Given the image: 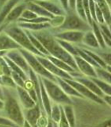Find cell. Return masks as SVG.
I'll list each match as a JSON object with an SVG mask.
<instances>
[{
	"label": "cell",
	"instance_id": "cell-31",
	"mask_svg": "<svg viewBox=\"0 0 111 127\" xmlns=\"http://www.w3.org/2000/svg\"><path fill=\"white\" fill-rule=\"evenodd\" d=\"M91 26H93V30H94V37L96 38L97 41L98 43V45H100L102 48H106V44L104 42V40L102 38V33H101V31H100V29H99V26L97 25V23L95 22H92V25Z\"/></svg>",
	"mask_w": 111,
	"mask_h": 127
},
{
	"label": "cell",
	"instance_id": "cell-2",
	"mask_svg": "<svg viewBox=\"0 0 111 127\" xmlns=\"http://www.w3.org/2000/svg\"><path fill=\"white\" fill-rule=\"evenodd\" d=\"M5 33L14 40L20 47L24 48L26 50L30 52L31 53H35L41 57L42 54L35 49L28 38L25 31H23L19 26H10L5 30Z\"/></svg>",
	"mask_w": 111,
	"mask_h": 127
},
{
	"label": "cell",
	"instance_id": "cell-45",
	"mask_svg": "<svg viewBox=\"0 0 111 127\" xmlns=\"http://www.w3.org/2000/svg\"><path fill=\"white\" fill-rule=\"evenodd\" d=\"M6 53H7V51H0V57H3L4 55L6 54Z\"/></svg>",
	"mask_w": 111,
	"mask_h": 127
},
{
	"label": "cell",
	"instance_id": "cell-19",
	"mask_svg": "<svg viewBox=\"0 0 111 127\" xmlns=\"http://www.w3.org/2000/svg\"><path fill=\"white\" fill-rule=\"evenodd\" d=\"M25 9H26V4L25 3H21L18 6H14L6 18V22H12L15 21L16 19H18L19 17H21L22 12Z\"/></svg>",
	"mask_w": 111,
	"mask_h": 127
},
{
	"label": "cell",
	"instance_id": "cell-40",
	"mask_svg": "<svg viewBox=\"0 0 111 127\" xmlns=\"http://www.w3.org/2000/svg\"><path fill=\"white\" fill-rule=\"evenodd\" d=\"M48 122H49V120L46 118L45 116H41L39 118V119L37 120V127H46L48 125Z\"/></svg>",
	"mask_w": 111,
	"mask_h": 127
},
{
	"label": "cell",
	"instance_id": "cell-11",
	"mask_svg": "<svg viewBox=\"0 0 111 127\" xmlns=\"http://www.w3.org/2000/svg\"><path fill=\"white\" fill-rule=\"evenodd\" d=\"M83 35H84V33L81 31H65L56 34L55 36L58 40L64 41L66 42H79L82 41Z\"/></svg>",
	"mask_w": 111,
	"mask_h": 127
},
{
	"label": "cell",
	"instance_id": "cell-33",
	"mask_svg": "<svg viewBox=\"0 0 111 127\" xmlns=\"http://www.w3.org/2000/svg\"><path fill=\"white\" fill-rule=\"evenodd\" d=\"M50 116L53 122L56 123H59V120H60L61 117V112H60V106L57 105H54L53 106L51 107V112H50Z\"/></svg>",
	"mask_w": 111,
	"mask_h": 127
},
{
	"label": "cell",
	"instance_id": "cell-3",
	"mask_svg": "<svg viewBox=\"0 0 111 127\" xmlns=\"http://www.w3.org/2000/svg\"><path fill=\"white\" fill-rule=\"evenodd\" d=\"M40 77H41L42 83L44 87H45V91L49 98H51L53 101L59 103H63L65 105L71 104V100L70 98L62 91L60 87L56 84L55 82L53 81H51L49 79L41 76Z\"/></svg>",
	"mask_w": 111,
	"mask_h": 127
},
{
	"label": "cell",
	"instance_id": "cell-36",
	"mask_svg": "<svg viewBox=\"0 0 111 127\" xmlns=\"http://www.w3.org/2000/svg\"><path fill=\"white\" fill-rule=\"evenodd\" d=\"M10 75H11L12 79H13L14 82L15 83L16 86H18V87H24V83H25V81H24V79L21 76H20L18 74L14 72V71H11Z\"/></svg>",
	"mask_w": 111,
	"mask_h": 127
},
{
	"label": "cell",
	"instance_id": "cell-10",
	"mask_svg": "<svg viewBox=\"0 0 111 127\" xmlns=\"http://www.w3.org/2000/svg\"><path fill=\"white\" fill-rule=\"evenodd\" d=\"M73 58L75 62V64L77 66V68L80 70L83 74L92 78L97 77L96 73H95V70L93 67V66H91L90 64L85 61L79 56H74Z\"/></svg>",
	"mask_w": 111,
	"mask_h": 127
},
{
	"label": "cell",
	"instance_id": "cell-41",
	"mask_svg": "<svg viewBox=\"0 0 111 127\" xmlns=\"http://www.w3.org/2000/svg\"><path fill=\"white\" fill-rule=\"evenodd\" d=\"M0 125H3V126H10L12 127H14L16 126V124H14V122H12L10 121H9L8 119L3 118L0 117Z\"/></svg>",
	"mask_w": 111,
	"mask_h": 127
},
{
	"label": "cell",
	"instance_id": "cell-5",
	"mask_svg": "<svg viewBox=\"0 0 111 127\" xmlns=\"http://www.w3.org/2000/svg\"><path fill=\"white\" fill-rule=\"evenodd\" d=\"M4 107H5L6 112L10 120L14 124L22 127L25 119H24V115L22 114L17 100L13 97L8 95L6 102L4 103Z\"/></svg>",
	"mask_w": 111,
	"mask_h": 127
},
{
	"label": "cell",
	"instance_id": "cell-32",
	"mask_svg": "<svg viewBox=\"0 0 111 127\" xmlns=\"http://www.w3.org/2000/svg\"><path fill=\"white\" fill-rule=\"evenodd\" d=\"M56 41L63 49H64L66 52H67L70 55L72 56V57L73 56H78L77 49L71 45H70L68 42H66L64 41H61V40H58V39H56Z\"/></svg>",
	"mask_w": 111,
	"mask_h": 127
},
{
	"label": "cell",
	"instance_id": "cell-27",
	"mask_svg": "<svg viewBox=\"0 0 111 127\" xmlns=\"http://www.w3.org/2000/svg\"><path fill=\"white\" fill-rule=\"evenodd\" d=\"M62 108L70 127H75V114L72 106L70 105H64Z\"/></svg>",
	"mask_w": 111,
	"mask_h": 127
},
{
	"label": "cell",
	"instance_id": "cell-14",
	"mask_svg": "<svg viewBox=\"0 0 111 127\" xmlns=\"http://www.w3.org/2000/svg\"><path fill=\"white\" fill-rule=\"evenodd\" d=\"M41 115L40 107L38 105H36L30 109H27L25 113V118L26 121L29 122L32 127H37V122Z\"/></svg>",
	"mask_w": 111,
	"mask_h": 127
},
{
	"label": "cell",
	"instance_id": "cell-17",
	"mask_svg": "<svg viewBox=\"0 0 111 127\" xmlns=\"http://www.w3.org/2000/svg\"><path fill=\"white\" fill-rule=\"evenodd\" d=\"M39 79V85H40V91H41V102L43 104L44 108H45L46 113L48 114V115H50V112H51V103H50V100H49V97L48 95L45 87H44L42 81L41 79V77H38Z\"/></svg>",
	"mask_w": 111,
	"mask_h": 127
},
{
	"label": "cell",
	"instance_id": "cell-13",
	"mask_svg": "<svg viewBox=\"0 0 111 127\" xmlns=\"http://www.w3.org/2000/svg\"><path fill=\"white\" fill-rule=\"evenodd\" d=\"M16 49H20V46L7 34L1 32L0 33V51L14 50Z\"/></svg>",
	"mask_w": 111,
	"mask_h": 127
},
{
	"label": "cell",
	"instance_id": "cell-15",
	"mask_svg": "<svg viewBox=\"0 0 111 127\" xmlns=\"http://www.w3.org/2000/svg\"><path fill=\"white\" fill-rule=\"evenodd\" d=\"M36 4H37L40 6L44 8L49 13L53 14V16H62L63 14V10L56 4L52 2H43V1H36L34 2Z\"/></svg>",
	"mask_w": 111,
	"mask_h": 127
},
{
	"label": "cell",
	"instance_id": "cell-21",
	"mask_svg": "<svg viewBox=\"0 0 111 127\" xmlns=\"http://www.w3.org/2000/svg\"><path fill=\"white\" fill-rule=\"evenodd\" d=\"M95 3H97L98 6L100 9L103 18H104L105 23H106V25L110 26V19H111V16H110V6L108 5V3L106 1H98Z\"/></svg>",
	"mask_w": 111,
	"mask_h": 127
},
{
	"label": "cell",
	"instance_id": "cell-18",
	"mask_svg": "<svg viewBox=\"0 0 111 127\" xmlns=\"http://www.w3.org/2000/svg\"><path fill=\"white\" fill-rule=\"evenodd\" d=\"M26 7L28 10H31L32 12H33V13L37 15H40L43 18H53L54 16L53 14H51L50 13H49L47 10H45L44 8H42L41 6H40L37 4H36L34 2H29L27 4H26Z\"/></svg>",
	"mask_w": 111,
	"mask_h": 127
},
{
	"label": "cell",
	"instance_id": "cell-9",
	"mask_svg": "<svg viewBox=\"0 0 111 127\" xmlns=\"http://www.w3.org/2000/svg\"><path fill=\"white\" fill-rule=\"evenodd\" d=\"M7 58L10 59V61L14 63L16 65L18 66L22 70L25 71H29V67L28 65V64L25 58L23 57V56L21 54V53L17 50H10L6 53Z\"/></svg>",
	"mask_w": 111,
	"mask_h": 127
},
{
	"label": "cell",
	"instance_id": "cell-28",
	"mask_svg": "<svg viewBox=\"0 0 111 127\" xmlns=\"http://www.w3.org/2000/svg\"><path fill=\"white\" fill-rule=\"evenodd\" d=\"M95 84L98 86V87L102 91L103 94H106V95H110L111 94V87L110 84L107 83L105 81H102L101 79H97V78H91L90 79Z\"/></svg>",
	"mask_w": 111,
	"mask_h": 127
},
{
	"label": "cell",
	"instance_id": "cell-30",
	"mask_svg": "<svg viewBox=\"0 0 111 127\" xmlns=\"http://www.w3.org/2000/svg\"><path fill=\"white\" fill-rule=\"evenodd\" d=\"M94 70H95V73H96L97 77L99 78V79H101L102 81H105L107 83L110 84V82H111L110 72L106 71V69L104 68H102V67H98V68Z\"/></svg>",
	"mask_w": 111,
	"mask_h": 127
},
{
	"label": "cell",
	"instance_id": "cell-26",
	"mask_svg": "<svg viewBox=\"0 0 111 127\" xmlns=\"http://www.w3.org/2000/svg\"><path fill=\"white\" fill-rule=\"evenodd\" d=\"M82 41L83 43H85L86 45L93 47V48H98L99 45L97 41L96 38H95L94 33L91 31H87L86 33H84Z\"/></svg>",
	"mask_w": 111,
	"mask_h": 127
},
{
	"label": "cell",
	"instance_id": "cell-16",
	"mask_svg": "<svg viewBox=\"0 0 111 127\" xmlns=\"http://www.w3.org/2000/svg\"><path fill=\"white\" fill-rule=\"evenodd\" d=\"M75 81H77L79 83H80L81 84H83V86H85L88 90H90V91L96 95L98 97H103L104 96V94L102 92V91L98 87V86L95 84V83L91 80V79H86V78H77L75 77Z\"/></svg>",
	"mask_w": 111,
	"mask_h": 127
},
{
	"label": "cell",
	"instance_id": "cell-38",
	"mask_svg": "<svg viewBox=\"0 0 111 127\" xmlns=\"http://www.w3.org/2000/svg\"><path fill=\"white\" fill-rule=\"evenodd\" d=\"M1 81H2V84L3 85H6L8 87H16V84L14 82V80L12 79V78L9 75H2L1 76Z\"/></svg>",
	"mask_w": 111,
	"mask_h": 127
},
{
	"label": "cell",
	"instance_id": "cell-39",
	"mask_svg": "<svg viewBox=\"0 0 111 127\" xmlns=\"http://www.w3.org/2000/svg\"><path fill=\"white\" fill-rule=\"evenodd\" d=\"M60 112H61V117H60V120L59 122V127H70L68 122H67V119L65 118V115H64V113H63L62 106H60Z\"/></svg>",
	"mask_w": 111,
	"mask_h": 127
},
{
	"label": "cell",
	"instance_id": "cell-43",
	"mask_svg": "<svg viewBox=\"0 0 111 127\" xmlns=\"http://www.w3.org/2000/svg\"><path fill=\"white\" fill-rule=\"evenodd\" d=\"M22 127H32V126H31V125L29 124V122L25 120V121H24V122H23V125H22Z\"/></svg>",
	"mask_w": 111,
	"mask_h": 127
},
{
	"label": "cell",
	"instance_id": "cell-23",
	"mask_svg": "<svg viewBox=\"0 0 111 127\" xmlns=\"http://www.w3.org/2000/svg\"><path fill=\"white\" fill-rule=\"evenodd\" d=\"M48 57L47 59L49 60L50 62L53 63L55 66H56L58 68L64 71L67 73H71V72H72V71H75V69H73L72 67H71L69 65H67L66 63L60 61V60H59L57 58H55L53 57H52V56H49V57Z\"/></svg>",
	"mask_w": 111,
	"mask_h": 127
},
{
	"label": "cell",
	"instance_id": "cell-34",
	"mask_svg": "<svg viewBox=\"0 0 111 127\" xmlns=\"http://www.w3.org/2000/svg\"><path fill=\"white\" fill-rule=\"evenodd\" d=\"M36 18H37V15H36L33 12H32L31 10L28 9H25L21 15V18L18 20L20 22H26L27 21H29V20H33Z\"/></svg>",
	"mask_w": 111,
	"mask_h": 127
},
{
	"label": "cell",
	"instance_id": "cell-24",
	"mask_svg": "<svg viewBox=\"0 0 111 127\" xmlns=\"http://www.w3.org/2000/svg\"><path fill=\"white\" fill-rule=\"evenodd\" d=\"M26 33L27 35L28 38H29V40L30 41L31 44L33 45V46L35 48V49L39 52V53H41L42 55H49V54L48 53V51L45 49V47L41 45V43L40 42L33 34L29 33V31H26Z\"/></svg>",
	"mask_w": 111,
	"mask_h": 127
},
{
	"label": "cell",
	"instance_id": "cell-7",
	"mask_svg": "<svg viewBox=\"0 0 111 127\" xmlns=\"http://www.w3.org/2000/svg\"><path fill=\"white\" fill-rule=\"evenodd\" d=\"M63 79L66 83H68V84H70L75 91H77V92H79V94H80L83 97L88 98L91 99V100H93V101L96 102L98 103H101V104L104 103V102H103V100L100 97H98L96 95H94L92 91L88 90L85 86L81 84L80 83L75 81V80H74V79Z\"/></svg>",
	"mask_w": 111,
	"mask_h": 127
},
{
	"label": "cell",
	"instance_id": "cell-8",
	"mask_svg": "<svg viewBox=\"0 0 111 127\" xmlns=\"http://www.w3.org/2000/svg\"><path fill=\"white\" fill-rule=\"evenodd\" d=\"M37 59L40 62V64L52 75H56V77H59L61 79H73V78L71 76L69 73L58 68L56 66H55L53 64L50 62L48 59L44 58L43 57H37Z\"/></svg>",
	"mask_w": 111,
	"mask_h": 127
},
{
	"label": "cell",
	"instance_id": "cell-22",
	"mask_svg": "<svg viewBox=\"0 0 111 127\" xmlns=\"http://www.w3.org/2000/svg\"><path fill=\"white\" fill-rule=\"evenodd\" d=\"M18 26L20 28H25V29H29L34 31L37 30H41L46 28L50 27L49 22H45V23H38V24H34V23H27V22H20L18 23Z\"/></svg>",
	"mask_w": 111,
	"mask_h": 127
},
{
	"label": "cell",
	"instance_id": "cell-4",
	"mask_svg": "<svg viewBox=\"0 0 111 127\" xmlns=\"http://www.w3.org/2000/svg\"><path fill=\"white\" fill-rule=\"evenodd\" d=\"M19 51H20V53H21V54L23 56V57L25 58L28 65L30 66L32 70H33L34 72L37 73L40 76L46 78L51 81H53V82L56 81V77L53 76V75L49 73V71L40 64V62L37 61V57H34L33 53H31L30 52L27 51L26 49H20Z\"/></svg>",
	"mask_w": 111,
	"mask_h": 127
},
{
	"label": "cell",
	"instance_id": "cell-44",
	"mask_svg": "<svg viewBox=\"0 0 111 127\" xmlns=\"http://www.w3.org/2000/svg\"><path fill=\"white\" fill-rule=\"evenodd\" d=\"M46 127H53V121H49Z\"/></svg>",
	"mask_w": 111,
	"mask_h": 127
},
{
	"label": "cell",
	"instance_id": "cell-46",
	"mask_svg": "<svg viewBox=\"0 0 111 127\" xmlns=\"http://www.w3.org/2000/svg\"><path fill=\"white\" fill-rule=\"evenodd\" d=\"M3 107H4V102L0 99V110L3 109Z\"/></svg>",
	"mask_w": 111,
	"mask_h": 127
},
{
	"label": "cell",
	"instance_id": "cell-1",
	"mask_svg": "<svg viewBox=\"0 0 111 127\" xmlns=\"http://www.w3.org/2000/svg\"><path fill=\"white\" fill-rule=\"evenodd\" d=\"M33 35L41 43V45L45 47L48 53L53 55L55 58L63 61L75 70L78 69L72 56L63 49L58 44L56 40H55L52 36L41 33V31L40 33H34Z\"/></svg>",
	"mask_w": 111,
	"mask_h": 127
},
{
	"label": "cell",
	"instance_id": "cell-35",
	"mask_svg": "<svg viewBox=\"0 0 111 127\" xmlns=\"http://www.w3.org/2000/svg\"><path fill=\"white\" fill-rule=\"evenodd\" d=\"M75 7H76V10H77L79 18H80L83 21H84V22L86 21L85 13H84V8H83V2H81V1L75 2Z\"/></svg>",
	"mask_w": 111,
	"mask_h": 127
},
{
	"label": "cell",
	"instance_id": "cell-20",
	"mask_svg": "<svg viewBox=\"0 0 111 127\" xmlns=\"http://www.w3.org/2000/svg\"><path fill=\"white\" fill-rule=\"evenodd\" d=\"M56 82L59 83V87L62 89V91L64 92L66 95H72V96H76V97H81L83 98L82 95L79 94V92H77L72 87H71L70 84H68L67 83H66L63 79L59 78V77H56Z\"/></svg>",
	"mask_w": 111,
	"mask_h": 127
},
{
	"label": "cell",
	"instance_id": "cell-25",
	"mask_svg": "<svg viewBox=\"0 0 111 127\" xmlns=\"http://www.w3.org/2000/svg\"><path fill=\"white\" fill-rule=\"evenodd\" d=\"M18 3L17 1H8L6 2L5 5L2 8V10H0V25H2V23L4 22V20L7 17L8 14L10 13V11L12 10V8L14 6V5Z\"/></svg>",
	"mask_w": 111,
	"mask_h": 127
},
{
	"label": "cell",
	"instance_id": "cell-42",
	"mask_svg": "<svg viewBox=\"0 0 111 127\" xmlns=\"http://www.w3.org/2000/svg\"><path fill=\"white\" fill-rule=\"evenodd\" d=\"M104 100H105L107 103H108L109 105L111 104V98H110V95H105Z\"/></svg>",
	"mask_w": 111,
	"mask_h": 127
},
{
	"label": "cell",
	"instance_id": "cell-47",
	"mask_svg": "<svg viewBox=\"0 0 111 127\" xmlns=\"http://www.w3.org/2000/svg\"><path fill=\"white\" fill-rule=\"evenodd\" d=\"M0 98L1 99L3 98V94H2V91L1 88H0Z\"/></svg>",
	"mask_w": 111,
	"mask_h": 127
},
{
	"label": "cell",
	"instance_id": "cell-29",
	"mask_svg": "<svg viewBox=\"0 0 111 127\" xmlns=\"http://www.w3.org/2000/svg\"><path fill=\"white\" fill-rule=\"evenodd\" d=\"M99 29H100L101 33L102 36V38L104 40L105 44H106L109 47L111 46V36H110V30L109 27L106 24H102L99 26Z\"/></svg>",
	"mask_w": 111,
	"mask_h": 127
},
{
	"label": "cell",
	"instance_id": "cell-37",
	"mask_svg": "<svg viewBox=\"0 0 111 127\" xmlns=\"http://www.w3.org/2000/svg\"><path fill=\"white\" fill-rule=\"evenodd\" d=\"M83 8H84V13H85L86 21L88 22L89 24L91 26V25H92L93 20H92V18H91L90 12V10H89V3H88V2H87V1L83 2Z\"/></svg>",
	"mask_w": 111,
	"mask_h": 127
},
{
	"label": "cell",
	"instance_id": "cell-12",
	"mask_svg": "<svg viewBox=\"0 0 111 127\" xmlns=\"http://www.w3.org/2000/svg\"><path fill=\"white\" fill-rule=\"evenodd\" d=\"M17 87V91H18V94L20 98V101H21L22 106L27 109H30L32 107H33L36 106V102L33 98L30 97V95L29 93L27 92L26 90L24 88V87H21L18 86H16Z\"/></svg>",
	"mask_w": 111,
	"mask_h": 127
},
{
	"label": "cell",
	"instance_id": "cell-6",
	"mask_svg": "<svg viewBox=\"0 0 111 127\" xmlns=\"http://www.w3.org/2000/svg\"><path fill=\"white\" fill-rule=\"evenodd\" d=\"M59 30H67V31H75V30H80L83 32V30H88L89 27L85 23L84 21L78 17L75 14H68L64 18V21L62 23L61 26H59Z\"/></svg>",
	"mask_w": 111,
	"mask_h": 127
}]
</instances>
